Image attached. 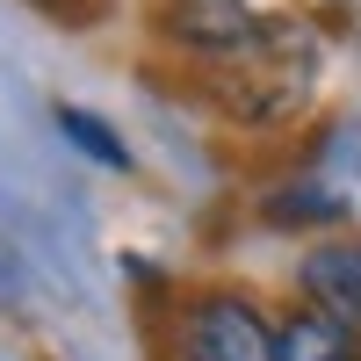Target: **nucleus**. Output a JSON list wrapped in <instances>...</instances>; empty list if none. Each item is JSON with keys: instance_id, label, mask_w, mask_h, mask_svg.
<instances>
[{"instance_id": "nucleus-1", "label": "nucleus", "mask_w": 361, "mask_h": 361, "mask_svg": "<svg viewBox=\"0 0 361 361\" xmlns=\"http://www.w3.org/2000/svg\"><path fill=\"white\" fill-rule=\"evenodd\" d=\"M318 66L325 51L304 22L275 15L260 44H246L238 58H217V66L202 73V94L217 102L231 123H253V130H275V123H296V116L311 109L318 94Z\"/></svg>"}, {"instance_id": "nucleus-4", "label": "nucleus", "mask_w": 361, "mask_h": 361, "mask_svg": "<svg viewBox=\"0 0 361 361\" xmlns=\"http://www.w3.org/2000/svg\"><path fill=\"white\" fill-rule=\"evenodd\" d=\"M296 282H304V304L318 318L361 333V238H325V246H311L304 267H296Z\"/></svg>"}, {"instance_id": "nucleus-8", "label": "nucleus", "mask_w": 361, "mask_h": 361, "mask_svg": "<svg viewBox=\"0 0 361 361\" xmlns=\"http://www.w3.org/2000/svg\"><path fill=\"white\" fill-rule=\"evenodd\" d=\"M304 8H325V15H333V8H347V0H304Z\"/></svg>"}, {"instance_id": "nucleus-6", "label": "nucleus", "mask_w": 361, "mask_h": 361, "mask_svg": "<svg viewBox=\"0 0 361 361\" xmlns=\"http://www.w3.org/2000/svg\"><path fill=\"white\" fill-rule=\"evenodd\" d=\"M58 130H66V145H73V152H87L94 166H109V173H130V145L116 137V130L102 123L94 109H73V102H58Z\"/></svg>"}, {"instance_id": "nucleus-2", "label": "nucleus", "mask_w": 361, "mask_h": 361, "mask_svg": "<svg viewBox=\"0 0 361 361\" xmlns=\"http://www.w3.org/2000/svg\"><path fill=\"white\" fill-rule=\"evenodd\" d=\"M166 361H275V325L260 318L253 296L202 289L166 325Z\"/></svg>"}, {"instance_id": "nucleus-7", "label": "nucleus", "mask_w": 361, "mask_h": 361, "mask_svg": "<svg viewBox=\"0 0 361 361\" xmlns=\"http://www.w3.org/2000/svg\"><path fill=\"white\" fill-rule=\"evenodd\" d=\"M340 217H347V202H340L333 188H318V180L267 195V224H340Z\"/></svg>"}, {"instance_id": "nucleus-3", "label": "nucleus", "mask_w": 361, "mask_h": 361, "mask_svg": "<svg viewBox=\"0 0 361 361\" xmlns=\"http://www.w3.org/2000/svg\"><path fill=\"white\" fill-rule=\"evenodd\" d=\"M152 37L202 58V66H217V58H238L246 44H260L275 15L260 8V0H152Z\"/></svg>"}, {"instance_id": "nucleus-5", "label": "nucleus", "mask_w": 361, "mask_h": 361, "mask_svg": "<svg viewBox=\"0 0 361 361\" xmlns=\"http://www.w3.org/2000/svg\"><path fill=\"white\" fill-rule=\"evenodd\" d=\"M275 361H354V333L318 311H296L275 333Z\"/></svg>"}]
</instances>
